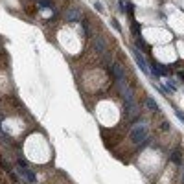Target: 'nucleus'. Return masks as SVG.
<instances>
[{"label":"nucleus","instance_id":"f257e3e1","mask_svg":"<svg viewBox=\"0 0 184 184\" xmlns=\"http://www.w3.org/2000/svg\"><path fill=\"white\" fill-rule=\"evenodd\" d=\"M147 127L144 123H138L131 129V140H133V144H144L146 140H147Z\"/></svg>","mask_w":184,"mask_h":184},{"label":"nucleus","instance_id":"f03ea898","mask_svg":"<svg viewBox=\"0 0 184 184\" xmlns=\"http://www.w3.org/2000/svg\"><path fill=\"white\" fill-rule=\"evenodd\" d=\"M133 57H134V61H136V64H138V67H140V70H142L144 74H151L149 72V63H147V59H146V55H144V53L142 52H140L136 46H133Z\"/></svg>","mask_w":184,"mask_h":184},{"label":"nucleus","instance_id":"7ed1b4c3","mask_svg":"<svg viewBox=\"0 0 184 184\" xmlns=\"http://www.w3.org/2000/svg\"><path fill=\"white\" fill-rule=\"evenodd\" d=\"M118 85V90H120V96L123 98V103H131L134 101V92L133 89L127 85V81H122V83H116Z\"/></svg>","mask_w":184,"mask_h":184},{"label":"nucleus","instance_id":"20e7f679","mask_svg":"<svg viewBox=\"0 0 184 184\" xmlns=\"http://www.w3.org/2000/svg\"><path fill=\"white\" fill-rule=\"evenodd\" d=\"M109 70H111V75L116 79V83L125 81V70H123V67H122L120 63H112L111 67H109Z\"/></svg>","mask_w":184,"mask_h":184},{"label":"nucleus","instance_id":"39448f33","mask_svg":"<svg viewBox=\"0 0 184 184\" xmlns=\"http://www.w3.org/2000/svg\"><path fill=\"white\" fill-rule=\"evenodd\" d=\"M83 17V11H81V7H68L67 9V13H64V18H67V22H79Z\"/></svg>","mask_w":184,"mask_h":184},{"label":"nucleus","instance_id":"423d86ee","mask_svg":"<svg viewBox=\"0 0 184 184\" xmlns=\"http://www.w3.org/2000/svg\"><path fill=\"white\" fill-rule=\"evenodd\" d=\"M94 50L98 52V55H101V57L109 52V50H107V42L103 41V37H100V35L94 37Z\"/></svg>","mask_w":184,"mask_h":184},{"label":"nucleus","instance_id":"0eeeda50","mask_svg":"<svg viewBox=\"0 0 184 184\" xmlns=\"http://www.w3.org/2000/svg\"><path fill=\"white\" fill-rule=\"evenodd\" d=\"M138 112H140V107L136 105V101L125 103V116H127V118H136Z\"/></svg>","mask_w":184,"mask_h":184},{"label":"nucleus","instance_id":"6e6552de","mask_svg":"<svg viewBox=\"0 0 184 184\" xmlns=\"http://www.w3.org/2000/svg\"><path fill=\"white\" fill-rule=\"evenodd\" d=\"M18 173H20V177H24V179H26L28 182H31V184H33V182H37L35 173L31 171L30 168H18Z\"/></svg>","mask_w":184,"mask_h":184},{"label":"nucleus","instance_id":"1a4fd4ad","mask_svg":"<svg viewBox=\"0 0 184 184\" xmlns=\"http://www.w3.org/2000/svg\"><path fill=\"white\" fill-rule=\"evenodd\" d=\"M169 160L173 162V164L180 166V164H182V149H180V147H175V149H173V153L169 155Z\"/></svg>","mask_w":184,"mask_h":184},{"label":"nucleus","instance_id":"9d476101","mask_svg":"<svg viewBox=\"0 0 184 184\" xmlns=\"http://www.w3.org/2000/svg\"><path fill=\"white\" fill-rule=\"evenodd\" d=\"M146 107H147L149 111H153V112H160V105L153 98H146Z\"/></svg>","mask_w":184,"mask_h":184},{"label":"nucleus","instance_id":"9b49d317","mask_svg":"<svg viewBox=\"0 0 184 184\" xmlns=\"http://www.w3.org/2000/svg\"><path fill=\"white\" fill-rule=\"evenodd\" d=\"M37 7L41 11H44V9H52V0H37Z\"/></svg>","mask_w":184,"mask_h":184},{"label":"nucleus","instance_id":"f8f14e48","mask_svg":"<svg viewBox=\"0 0 184 184\" xmlns=\"http://www.w3.org/2000/svg\"><path fill=\"white\" fill-rule=\"evenodd\" d=\"M131 28H133V33H134V37H142V35H140V33H142V28L138 26V22H136V20H133V22H131Z\"/></svg>","mask_w":184,"mask_h":184},{"label":"nucleus","instance_id":"ddd939ff","mask_svg":"<svg viewBox=\"0 0 184 184\" xmlns=\"http://www.w3.org/2000/svg\"><path fill=\"white\" fill-rule=\"evenodd\" d=\"M0 138H2L4 144H11V136H7V134L2 131V127H0Z\"/></svg>","mask_w":184,"mask_h":184},{"label":"nucleus","instance_id":"4468645a","mask_svg":"<svg viewBox=\"0 0 184 184\" xmlns=\"http://www.w3.org/2000/svg\"><path fill=\"white\" fill-rule=\"evenodd\" d=\"M94 7H96V9H98V11H100V13H103V11H105V7H103V4L100 2V0H96V2H94Z\"/></svg>","mask_w":184,"mask_h":184},{"label":"nucleus","instance_id":"2eb2a0df","mask_svg":"<svg viewBox=\"0 0 184 184\" xmlns=\"http://www.w3.org/2000/svg\"><path fill=\"white\" fill-rule=\"evenodd\" d=\"M17 164H18V168H28V162H26L24 158H18V162H17Z\"/></svg>","mask_w":184,"mask_h":184},{"label":"nucleus","instance_id":"dca6fc26","mask_svg":"<svg viewBox=\"0 0 184 184\" xmlns=\"http://www.w3.org/2000/svg\"><path fill=\"white\" fill-rule=\"evenodd\" d=\"M111 22H112V26H114V30H116V31H122V28H120V24H118V20H116V18H112Z\"/></svg>","mask_w":184,"mask_h":184},{"label":"nucleus","instance_id":"f3484780","mask_svg":"<svg viewBox=\"0 0 184 184\" xmlns=\"http://www.w3.org/2000/svg\"><path fill=\"white\" fill-rule=\"evenodd\" d=\"M175 116H177L179 120H180V122L184 123V114H182V111H175Z\"/></svg>","mask_w":184,"mask_h":184},{"label":"nucleus","instance_id":"a211bd4d","mask_svg":"<svg viewBox=\"0 0 184 184\" xmlns=\"http://www.w3.org/2000/svg\"><path fill=\"white\" fill-rule=\"evenodd\" d=\"M162 131H169V123H168V122L162 123Z\"/></svg>","mask_w":184,"mask_h":184},{"label":"nucleus","instance_id":"6ab92c4d","mask_svg":"<svg viewBox=\"0 0 184 184\" xmlns=\"http://www.w3.org/2000/svg\"><path fill=\"white\" fill-rule=\"evenodd\" d=\"M182 184H184V169H182Z\"/></svg>","mask_w":184,"mask_h":184}]
</instances>
